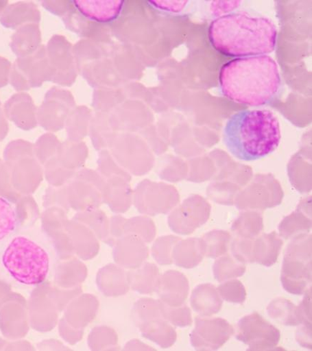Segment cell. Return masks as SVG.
<instances>
[{"label":"cell","instance_id":"6da1fadb","mask_svg":"<svg viewBox=\"0 0 312 351\" xmlns=\"http://www.w3.org/2000/svg\"><path fill=\"white\" fill-rule=\"evenodd\" d=\"M220 89L229 100L254 107L274 102L282 90V78L276 61L259 56L234 59L222 67Z\"/></svg>","mask_w":312,"mask_h":351},{"label":"cell","instance_id":"7a4b0ae2","mask_svg":"<svg viewBox=\"0 0 312 351\" xmlns=\"http://www.w3.org/2000/svg\"><path fill=\"white\" fill-rule=\"evenodd\" d=\"M209 39L217 51L228 56H264L274 51L277 30L267 18L232 12L213 21Z\"/></svg>","mask_w":312,"mask_h":351},{"label":"cell","instance_id":"3957f363","mask_svg":"<svg viewBox=\"0 0 312 351\" xmlns=\"http://www.w3.org/2000/svg\"><path fill=\"white\" fill-rule=\"evenodd\" d=\"M282 134L278 118L269 110H243L233 114L224 130L228 151L243 162L259 160L278 147Z\"/></svg>","mask_w":312,"mask_h":351},{"label":"cell","instance_id":"277c9868","mask_svg":"<svg viewBox=\"0 0 312 351\" xmlns=\"http://www.w3.org/2000/svg\"><path fill=\"white\" fill-rule=\"evenodd\" d=\"M3 264L15 280L25 285H37L48 276L50 258L48 252L32 239L19 236L5 249Z\"/></svg>","mask_w":312,"mask_h":351},{"label":"cell","instance_id":"5b68a950","mask_svg":"<svg viewBox=\"0 0 312 351\" xmlns=\"http://www.w3.org/2000/svg\"><path fill=\"white\" fill-rule=\"evenodd\" d=\"M132 317L144 338L163 348H169L176 342L177 332L165 318L160 300L140 298L134 303Z\"/></svg>","mask_w":312,"mask_h":351},{"label":"cell","instance_id":"8992f818","mask_svg":"<svg viewBox=\"0 0 312 351\" xmlns=\"http://www.w3.org/2000/svg\"><path fill=\"white\" fill-rule=\"evenodd\" d=\"M236 338L248 346V350H269L278 344L280 332L254 312L241 319Z\"/></svg>","mask_w":312,"mask_h":351},{"label":"cell","instance_id":"52a82bcc","mask_svg":"<svg viewBox=\"0 0 312 351\" xmlns=\"http://www.w3.org/2000/svg\"><path fill=\"white\" fill-rule=\"evenodd\" d=\"M280 282L284 289L293 295H302L311 283V251L291 247L285 255Z\"/></svg>","mask_w":312,"mask_h":351},{"label":"cell","instance_id":"ba28073f","mask_svg":"<svg viewBox=\"0 0 312 351\" xmlns=\"http://www.w3.org/2000/svg\"><path fill=\"white\" fill-rule=\"evenodd\" d=\"M233 333V327L226 319L197 317L191 342L197 350H216L226 343Z\"/></svg>","mask_w":312,"mask_h":351},{"label":"cell","instance_id":"9c48e42d","mask_svg":"<svg viewBox=\"0 0 312 351\" xmlns=\"http://www.w3.org/2000/svg\"><path fill=\"white\" fill-rule=\"evenodd\" d=\"M177 201L175 194H161L158 189L148 186L145 181L138 184L133 191L132 202L142 214L155 215L166 213Z\"/></svg>","mask_w":312,"mask_h":351},{"label":"cell","instance_id":"30bf717a","mask_svg":"<svg viewBox=\"0 0 312 351\" xmlns=\"http://www.w3.org/2000/svg\"><path fill=\"white\" fill-rule=\"evenodd\" d=\"M113 258L119 266L134 269L145 263L148 258V248L143 239L134 234H125L113 245Z\"/></svg>","mask_w":312,"mask_h":351},{"label":"cell","instance_id":"8fae6325","mask_svg":"<svg viewBox=\"0 0 312 351\" xmlns=\"http://www.w3.org/2000/svg\"><path fill=\"white\" fill-rule=\"evenodd\" d=\"M190 291L189 281L177 270H167L160 276L157 293L160 300L168 306L184 305Z\"/></svg>","mask_w":312,"mask_h":351},{"label":"cell","instance_id":"7c38bea8","mask_svg":"<svg viewBox=\"0 0 312 351\" xmlns=\"http://www.w3.org/2000/svg\"><path fill=\"white\" fill-rule=\"evenodd\" d=\"M103 203L106 204L112 212L124 213L129 210L132 204L133 191L130 182L114 177L105 180L101 189Z\"/></svg>","mask_w":312,"mask_h":351},{"label":"cell","instance_id":"4fadbf2b","mask_svg":"<svg viewBox=\"0 0 312 351\" xmlns=\"http://www.w3.org/2000/svg\"><path fill=\"white\" fill-rule=\"evenodd\" d=\"M97 285L106 297L122 296L130 289L128 272L117 264H109L101 268L97 276Z\"/></svg>","mask_w":312,"mask_h":351},{"label":"cell","instance_id":"5bb4252c","mask_svg":"<svg viewBox=\"0 0 312 351\" xmlns=\"http://www.w3.org/2000/svg\"><path fill=\"white\" fill-rule=\"evenodd\" d=\"M205 206L197 199H191L186 201L169 217V226L171 229L180 234H189L204 219L206 213L202 211Z\"/></svg>","mask_w":312,"mask_h":351},{"label":"cell","instance_id":"9a60e30c","mask_svg":"<svg viewBox=\"0 0 312 351\" xmlns=\"http://www.w3.org/2000/svg\"><path fill=\"white\" fill-rule=\"evenodd\" d=\"M191 304L195 312L201 316H211L219 312L223 300L212 284H201L193 290Z\"/></svg>","mask_w":312,"mask_h":351},{"label":"cell","instance_id":"2e32d148","mask_svg":"<svg viewBox=\"0 0 312 351\" xmlns=\"http://www.w3.org/2000/svg\"><path fill=\"white\" fill-rule=\"evenodd\" d=\"M159 268L152 263H144L128 272L130 289L140 294L157 292L160 278Z\"/></svg>","mask_w":312,"mask_h":351},{"label":"cell","instance_id":"e0dca14e","mask_svg":"<svg viewBox=\"0 0 312 351\" xmlns=\"http://www.w3.org/2000/svg\"><path fill=\"white\" fill-rule=\"evenodd\" d=\"M267 313L274 320L286 326H300L303 323L299 307L284 298L272 300L267 307Z\"/></svg>","mask_w":312,"mask_h":351},{"label":"cell","instance_id":"ac0fdd59","mask_svg":"<svg viewBox=\"0 0 312 351\" xmlns=\"http://www.w3.org/2000/svg\"><path fill=\"white\" fill-rule=\"evenodd\" d=\"M33 4L18 3L8 6L0 17V23L7 28H16L36 19Z\"/></svg>","mask_w":312,"mask_h":351},{"label":"cell","instance_id":"d6986e66","mask_svg":"<svg viewBox=\"0 0 312 351\" xmlns=\"http://www.w3.org/2000/svg\"><path fill=\"white\" fill-rule=\"evenodd\" d=\"M34 25L21 26L12 36L11 49L20 58H25L36 49V39Z\"/></svg>","mask_w":312,"mask_h":351},{"label":"cell","instance_id":"ffe728a7","mask_svg":"<svg viewBox=\"0 0 312 351\" xmlns=\"http://www.w3.org/2000/svg\"><path fill=\"white\" fill-rule=\"evenodd\" d=\"M202 254L194 241H185L179 245L173 254L175 264L184 269H192L202 260Z\"/></svg>","mask_w":312,"mask_h":351},{"label":"cell","instance_id":"44dd1931","mask_svg":"<svg viewBox=\"0 0 312 351\" xmlns=\"http://www.w3.org/2000/svg\"><path fill=\"white\" fill-rule=\"evenodd\" d=\"M88 342L93 350H117L119 348L116 331L107 326L93 328L89 335Z\"/></svg>","mask_w":312,"mask_h":351},{"label":"cell","instance_id":"7402d4cb","mask_svg":"<svg viewBox=\"0 0 312 351\" xmlns=\"http://www.w3.org/2000/svg\"><path fill=\"white\" fill-rule=\"evenodd\" d=\"M213 269L215 279L221 282L243 276L245 273L246 267L244 265L226 257L217 261Z\"/></svg>","mask_w":312,"mask_h":351},{"label":"cell","instance_id":"603a6c76","mask_svg":"<svg viewBox=\"0 0 312 351\" xmlns=\"http://www.w3.org/2000/svg\"><path fill=\"white\" fill-rule=\"evenodd\" d=\"M125 234H134L144 242L150 243L154 235V228L151 219L145 217H136L127 219L123 226Z\"/></svg>","mask_w":312,"mask_h":351},{"label":"cell","instance_id":"cb8c5ba5","mask_svg":"<svg viewBox=\"0 0 312 351\" xmlns=\"http://www.w3.org/2000/svg\"><path fill=\"white\" fill-rule=\"evenodd\" d=\"M87 225L100 241L106 244L110 238L109 226L110 221L106 214L99 209L89 210L84 215Z\"/></svg>","mask_w":312,"mask_h":351},{"label":"cell","instance_id":"d4e9b609","mask_svg":"<svg viewBox=\"0 0 312 351\" xmlns=\"http://www.w3.org/2000/svg\"><path fill=\"white\" fill-rule=\"evenodd\" d=\"M259 250L254 256V262L271 267L276 263L280 242L273 237L265 238L261 241Z\"/></svg>","mask_w":312,"mask_h":351},{"label":"cell","instance_id":"484cf974","mask_svg":"<svg viewBox=\"0 0 312 351\" xmlns=\"http://www.w3.org/2000/svg\"><path fill=\"white\" fill-rule=\"evenodd\" d=\"M162 310L165 318L171 325L184 328L193 324L191 311L187 306L170 307L162 302Z\"/></svg>","mask_w":312,"mask_h":351},{"label":"cell","instance_id":"4316f807","mask_svg":"<svg viewBox=\"0 0 312 351\" xmlns=\"http://www.w3.org/2000/svg\"><path fill=\"white\" fill-rule=\"evenodd\" d=\"M217 289L221 298L227 302L243 304L246 300L247 293L245 287L239 280L226 281Z\"/></svg>","mask_w":312,"mask_h":351},{"label":"cell","instance_id":"83f0119b","mask_svg":"<svg viewBox=\"0 0 312 351\" xmlns=\"http://www.w3.org/2000/svg\"><path fill=\"white\" fill-rule=\"evenodd\" d=\"M17 226V216L12 206L0 197V241L12 233Z\"/></svg>","mask_w":312,"mask_h":351},{"label":"cell","instance_id":"f1b7e54d","mask_svg":"<svg viewBox=\"0 0 312 351\" xmlns=\"http://www.w3.org/2000/svg\"><path fill=\"white\" fill-rule=\"evenodd\" d=\"M176 239L173 237L160 238L159 241L154 243L152 248L154 259L161 265H167L173 263V258L170 254V243Z\"/></svg>","mask_w":312,"mask_h":351},{"label":"cell","instance_id":"f546056e","mask_svg":"<svg viewBox=\"0 0 312 351\" xmlns=\"http://www.w3.org/2000/svg\"><path fill=\"white\" fill-rule=\"evenodd\" d=\"M296 339L301 346L311 350V325H300V328L296 331Z\"/></svg>","mask_w":312,"mask_h":351},{"label":"cell","instance_id":"4dcf8cb0","mask_svg":"<svg viewBox=\"0 0 312 351\" xmlns=\"http://www.w3.org/2000/svg\"><path fill=\"white\" fill-rule=\"evenodd\" d=\"M11 68V62L8 60L0 57V88L8 84Z\"/></svg>","mask_w":312,"mask_h":351},{"label":"cell","instance_id":"1f68e13d","mask_svg":"<svg viewBox=\"0 0 312 351\" xmlns=\"http://www.w3.org/2000/svg\"><path fill=\"white\" fill-rule=\"evenodd\" d=\"M125 350H154L151 348V347L147 346L146 344L142 343V341L138 340H133L130 341L126 346H125Z\"/></svg>","mask_w":312,"mask_h":351},{"label":"cell","instance_id":"d6a6232c","mask_svg":"<svg viewBox=\"0 0 312 351\" xmlns=\"http://www.w3.org/2000/svg\"><path fill=\"white\" fill-rule=\"evenodd\" d=\"M8 1H0V15H2L8 5Z\"/></svg>","mask_w":312,"mask_h":351}]
</instances>
